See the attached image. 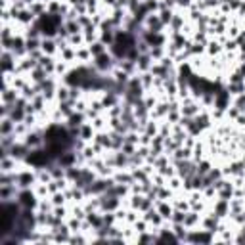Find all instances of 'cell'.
<instances>
[{
	"label": "cell",
	"instance_id": "1",
	"mask_svg": "<svg viewBox=\"0 0 245 245\" xmlns=\"http://www.w3.org/2000/svg\"><path fill=\"white\" fill-rule=\"evenodd\" d=\"M17 203L23 207V209H35L37 197H35V194H33L31 190H23V192L17 194Z\"/></svg>",
	"mask_w": 245,
	"mask_h": 245
},
{
	"label": "cell",
	"instance_id": "2",
	"mask_svg": "<svg viewBox=\"0 0 245 245\" xmlns=\"http://www.w3.org/2000/svg\"><path fill=\"white\" fill-rule=\"evenodd\" d=\"M197 222V216L194 215V213H188L186 216H184V226H194Z\"/></svg>",
	"mask_w": 245,
	"mask_h": 245
},
{
	"label": "cell",
	"instance_id": "3",
	"mask_svg": "<svg viewBox=\"0 0 245 245\" xmlns=\"http://www.w3.org/2000/svg\"><path fill=\"white\" fill-rule=\"evenodd\" d=\"M159 213H161L163 218H169V216H171V207H169V205H165V203L159 205Z\"/></svg>",
	"mask_w": 245,
	"mask_h": 245
},
{
	"label": "cell",
	"instance_id": "4",
	"mask_svg": "<svg viewBox=\"0 0 245 245\" xmlns=\"http://www.w3.org/2000/svg\"><path fill=\"white\" fill-rule=\"evenodd\" d=\"M42 50L48 52V54L54 52V42H52V40H44V42H42Z\"/></svg>",
	"mask_w": 245,
	"mask_h": 245
},
{
	"label": "cell",
	"instance_id": "5",
	"mask_svg": "<svg viewBox=\"0 0 245 245\" xmlns=\"http://www.w3.org/2000/svg\"><path fill=\"white\" fill-rule=\"evenodd\" d=\"M37 144H40L38 134H31V136H29V140H27V146H37Z\"/></svg>",
	"mask_w": 245,
	"mask_h": 245
},
{
	"label": "cell",
	"instance_id": "6",
	"mask_svg": "<svg viewBox=\"0 0 245 245\" xmlns=\"http://www.w3.org/2000/svg\"><path fill=\"white\" fill-rule=\"evenodd\" d=\"M184 216H186L184 213H174L172 218H174V222H180V224H184Z\"/></svg>",
	"mask_w": 245,
	"mask_h": 245
},
{
	"label": "cell",
	"instance_id": "7",
	"mask_svg": "<svg viewBox=\"0 0 245 245\" xmlns=\"http://www.w3.org/2000/svg\"><path fill=\"white\" fill-rule=\"evenodd\" d=\"M90 52H94V54H102L104 52V48H102V44H94V48H90Z\"/></svg>",
	"mask_w": 245,
	"mask_h": 245
},
{
	"label": "cell",
	"instance_id": "8",
	"mask_svg": "<svg viewBox=\"0 0 245 245\" xmlns=\"http://www.w3.org/2000/svg\"><path fill=\"white\" fill-rule=\"evenodd\" d=\"M226 211V203H220L218 207H216V216H222V213Z\"/></svg>",
	"mask_w": 245,
	"mask_h": 245
},
{
	"label": "cell",
	"instance_id": "9",
	"mask_svg": "<svg viewBox=\"0 0 245 245\" xmlns=\"http://www.w3.org/2000/svg\"><path fill=\"white\" fill-rule=\"evenodd\" d=\"M61 201H63V195H60V194H58V195L54 197V203H56V205H60Z\"/></svg>",
	"mask_w": 245,
	"mask_h": 245
}]
</instances>
